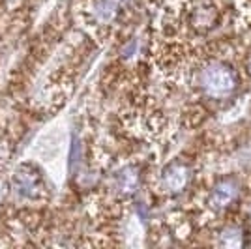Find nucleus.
Returning <instances> with one entry per match:
<instances>
[{
    "label": "nucleus",
    "mask_w": 251,
    "mask_h": 249,
    "mask_svg": "<svg viewBox=\"0 0 251 249\" xmlns=\"http://www.w3.org/2000/svg\"><path fill=\"white\" fill-rule=\"evenodd\" d=\"M246 68H248V73L251 75V54H250V58L246 60Z\"/></svg>",
    "instance_id": "obj_4"
},
{
    "label": "nucleus",
    "mask_w": 251,
    "mask_h": 249,
    "mask_svg": "<svg viewBox=\"0 0 251 249\" xmlns=\"http://www.w3.org/2000/svg\"><path fill=\"white\" fill-rule=\"evenodd\" d=\"M195 84L206 100H227L238 88V75L229 64L210 60L199 70Z\"/></svg>",
    "instance_id": "obj_1"
},
{
    "label": "nucleus",
    "mask_w": 251,
    "mask_h": 249,
    "mask_svg": "<svg viewBox=\"0 0 251 249\" xmlns=\"http://www.w3.org/2000/svg\"><path fill=\"white\" fill-rule=\"evenodd\" d=\"M242 197V186L236 178H223L216 182V186L210 189L206 197V208L212 214L227 212L229 208L236 206Z\"/></svg>",
    "instance_id": "obj_2"
},
{
    "label": "nucleus",
    "mask_w": 251,
    "mask_h": 249,
    "mask_svg": "<svg viewBox=\"0 0 251 249\" xmlns=\"http://www.w3.org/2000/svg\"><path fill=\"white\" fill-rule=\"evenodd\" d=\"M191 178H193L191 167L184 161H175V163L165 167V171L161 173L159 186L167 195H176V193H182L189 186Z\"/></svg>",
    "instance_id": "obj_3"
}]
</instances>
